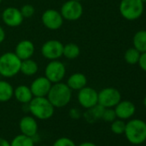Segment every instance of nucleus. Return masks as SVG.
Returning <instances> with one entry per match:
<instances>
[{"mask_svg":"<svg viewBox=\"0 0 146 146\" xmlns=\"http://www.w3.org/2000/svg\"><path fill=\"white\" fill-rule=\"evenodd\" d=\"M59 12L64 20L74 22L82 17L84 14V7L79 1L68 0L63 4Z\"/></svg>","mask_w":146,"mask_h":146,"instance_id":"423d86ee","label":"nucleus"},{"mask_svg":"<svg viewBox=\"0 0 146 146\" xmlns=\"http://www.w3.org/2000/svg\"><path fill=\"white\" fill-rule=\"evenodd\" d=\"M14 96L17 102L22 104H29L34 98L30 87L27 85H19L14 90Z\"/></svg>","mask_w":146,"mask_h":146,"instance_id":"a211bd4d","label":"nucleus"},{"mask_svg":"<svg viewBox=\"0 0 146 146\" xmlns=\"http://www.w3.org/2000/svg\"><path fill=\"white\" fill-rule=\"evenodd\" d=\"M64 45L58 40H49L41 46L42 56L48 60H56L63 56Z\"/></svg>","mask_w":146,"mask_h":146,"instance_id":"6e6552de","label":"nucleus"},{"mask_svg":"<svg viewBox=\"0 0 146 146\" xmlns=\"http://www.w3.org/2000/svg\"><path fill=\"white\" fill-rule=\"evenodd\" d=\"M52 83L44 76L36 78L30 85V90L34 97H44L46 96L51 87Z\"/></svg>","mask_w":146,"mask_h":146,"instance_id":"ddd939ff","label":"nucleus"},{"mask_svg":"<svg viewBox=\"0 0 146 146\" xmlns=\"http://www.w3.org/2000/svg\"><path fill=\"white\" fill-rule=\"evenodd\" d=\"M52 146H77L74 141L69 137H59L52 144Z\"/></svg>","mask_w":146,"mask_h":146,"instance_id":"c85d7f7f","label":"nucleus"},{"mask_svg":"<svg viewBox=\"0 0 146 146\" xmlns=\"http://www.w3.org/2000/svg\"><path fill=\"white\" fill-rule=\"evenodd\" d=\"M137 64H139L140 68L143 70L146 71V52H142L140 54V58H139V60H138Z\"/></svg>","mask_w":146,"mask_h":146,"instance_id":"c756f323","label":"nucleus"},{"mask_svg":"<svg viewBox=\"0 0 146 146\" xmlns=\"http://www.w3.org/2000/svg\"><path fill=\"white\" fill-rule=\"evenodd\" d=\"M5 29H3L2 26H0V44L3 43L4 40H5Z\"/></svg>","mask_w":146,"mask_h":146,"instance_id":"2f4dec72","label":"nucleus"},{"mask_svg":"<svg viewBox=\"0 0 146 146\" xmlns=\"http://www.w3.org/2000/svg\"><path fill=\"white\" fill-rule=\"evenodd\" d=\"M21 13L24 18H30L32 17L35 13V9L32 5H24L21 9Z\"/></svg>","mask_w":146,"mask_h":146,"instance_id":"bb28decb","label":"nucleus"},{"mask_svg":"<svg viewBox=\"0 0 146 146\" xmlns=\"http://www.w3.org/2000/svg\"><path fill=\"white\" fill-rule=\"evenodd\" d=\"M141 1L144 4V3H146V0H141Z\"/></svg>","mask_w":146,"mask_h":146,"instance_id":"c9c22d12","label":"nucleus"},{"mask_svg":"<svg viewBox=\"0 0 146 146\" xmlns=\"http://www.w3.org/2000/svg\"><path fill=\"white\" fill-rule=\"evenodd\" d=\"M87 78L81 72H76L71 74L66 82V84L71 90H80L84 87L87 86Z\"/></svg>","mask_w":146,"mask_h":146,"instance_id":"f3484780","label":"nucleus"},{"mask_svg":"<svg viewBox=\"0 0 146 146\" xmlns=\"http://www.w3.org/2000/svg\"><path fill=\"white\" fill-rule=\"evenodd\" d=\"M35 141L33 137L20 134L16 136L11 142V146H35Z\"/></svg>","mask_w":146,"mask_h":146,"instance_id":"5701e85b","label":"nucleus"},{"mask_svg":"<svg viewBox=\"0 0 146 146\" xmlns=\"http://www.w3.org/2000/svg\"><path fill=\"white\" fill-rule=\"evenodd\" d=\"M135 106L132 102L129 101H123L119 102L115 106V113L116 116L121 119H125L131 117L135 113Z\"/></svg>","mask_w":146,"mask_h":146,"instance_id":"dca6fc26","label":"nucleus"},{"mask_svg":"<svg viewBox=\"0 0 146 146\" xmlns=\"http://www.w3.org/2000/svg\"><path fill=\"white\" fill-rule=\"evenodd\" d=\"M78 146H97V145L91 142H84V143H80Z\"/></svg>","mask_w":146,"mask_h":146,"instance_id":"72a5a7b5","label":"nucleus"},{"mask_svg":"<svg viewBox=\"0 0 146 146\" xmlns=\"http://www.w3.org/2000/svg\"><path fill=\"white\" fill-rule=\"evenodd\" d=\"M0 146H11V143L8 142L5 138L0 137Z\"/></svg>","mask_w":146,"mask_h":146,"instance_id":"473e14b6","label":"nucleus"},{"mask_svg":"<svg viewBox=\"0 0 146 146\" xmlns=\"http://www.w3.org/2000/svg\"><path fill=\"white\" fill-rule=\"evenodd\" d=\"M75 1H79V2H81V1H83V0H75Z\"/></svg>","mask_w":146,"mask_h":146,"instance_id":"e433bc0d","label":"nucleus"},{"mask_svg":"<svg viewBox=\"0 0 146 146\" xmlns=\"http://www.w3.org/2000/svg\"><path fill=\"white\" fill-rule=\"evenodd\" d=\"M134 47L141 53L146 52V30L137 32L133 37Z\"/></svg>","mask_w":146,"mask_h":146,"instance_id":"412c9836","label":"nucleus"},{"mask_svg":"<svg viewBox=\"0 0 146 146\" xmlns=\"http://www.w3.org/2000/svg\"><path fill=\"white\" fill-rule=\"evenodd\" d=\"M119 12L126 20H136L143 15V3L141 0H121Z\"/></svg>","mask_w":146,"mask_h":146,"instance_id":"39448f33","label":"nucleus"},{"mask_svg":"<svg viewBox=\"0 0 146 146\" xmlns=\"http://www.w3.org/2000/svg\"><path fill=\"white\" fill-rule=\"evenodd\" d=\"M35 47L31 40H23L17 43L14 52L21 60H24V59L31 58L35 53Z\"/></svg>","mask_w":146,"mask_h":146,"instance_id":"2eb2a0df","label":"nucleus"},{"mask_svg":"<svg viewBox=\"0 0 146 146\" xmlns=\"http://www.w3.org/2000/svg\"><path fill=\"white\" fill-rule=\"evenodd\" d=\"M120 100L121 95L114 88H105L98 93V104L105 108L115 107Z\"/></svg>","mask_w":146,"mask_h":146,"instance_id":"1a4fd4ad","label":"nucleus"},{"mask_svg":"<svg viewBox=\"0 0 146 146\" xmlns=\"http://www.w3.org/2000/svg\"><path fill=\"white\" fill-rule=\"evenodd\" d=\"M140 54H141V52L139 51H137L135 47L129 48L125 52V60L129 64H137L139 58H140Z\"/></svg>","mask_w":146,"mask_h":146,"instance_id":"b1692460","label":"nucleus"},{"mask_svg":"<svg viewBox=\"0 0 146 146\" xmlns=\"http://www.w3.org/2000/svg\"><path fill=\"white\" fill-rule=\"evenodd\" d=\"M70 116L73 119H78L80 116H81V113H80V110L78 109V108H72L70 110V113H69Z\"/></svg>","mask_w":146,"mask_h":146,"instance_id":"7c9ffc66","label":"nucleus"},{"mask_svg":"<svg viewBox=\"0 0 146 146\" xmlns=\"http://www.w3.org/2000/svg\"><path fill=\"white\" fill-rule=\"evenodd\" d=\"M14 96L13 86L5 80H0V102H9Z\"/></svg>","mask_w":146,"mask_h":146,"instance_id":"aec40b11","label":"nucleus"},{"mask_svg":"<svg viewBox=\"0 0 146 146\" xmlns=\"http://www.w3.org/2000/svg\"><path fill=\"white\" fill-rule=\"evenodd\" d=\"M125 134L133 144H140L146 140V123L141 119H132L125 124Z\"/></svg>","mask_w":146,"mask_h":146,"instance_id":"20e7f679","label":"nucleus"},{"mask_svg":"<svg viewBox=\"0 0 146 146\" xmlns=\"http://www.w3.org/2000/svg\"><path fill=\"white\" fill-rule=\"evenodd\" d=\"M143 103H144V106L146 107V96H145V98H144V101H143Z\"/></svg>","mask_w":146,"mask_h":146,"instance_id":"f704fd0d","label":"nucleus"},{"mask_svg":"<svg viewBox=\"0 0 146 146\" xmlns=\"http://www.w3.org/2000/svg\"><path fill=\"white\" fill-rule=\"evenodd\" d=\"M22 60L15 52H7L0 56V76L11 78L17 76L21 70Z\"/></svg>","mask_w":146,"mask_h":146,"instance_id":"7ed1b4c3","label":"nucleus"},{"mask_svg":"<svg viewBox=\"0 0 146 146\" xmlns=\"http://www.w3.org/2000/svg\"><path fill=\"white\" fill-rule=\"evenodd\" d=\"M65 65L58 59L50 60L45 68V77L52 84L62 82L65 76Z\"/></svg>","mask_w":146,"mask_h":146,"instance_id":"0eeeda50","label":"nucleus"},{"mask_svg":"<svg viewBox=\"0 0 146 146\" xmlns=\"http://www.w3.org/2000/svg\"><path fill=\"white\" fill-rule=\"evenodd\" d=\"M46 97L54 108H61L67 106L71 101L72 90L62 82L52 84Z\"/></svg>","mask_w":146,"mask_h":146,"instance_id":"f257e3e1","label":"nucleus"},{"mask_svg":"<svg viewBox=\"0 0 146 146\" xmlns=\"http://www.w3.org/2000/svg\"><path fill=\"white\" fill-rule=\"evenodd\" d=\"M116 117L117 116H116L115 111L112 109L111 108H105L102 119L106 122H113V120H115Z\"/></svg>","mask_w":146,"mask_h":146,"instance_id":"cd10ccee","label":"nucleus"},{"mask_svg":"<svg viewBox=\"0 0 146 146\" xmlns=\"http://www.w3.org/2000/svg\"><path fill=\"white\" fill-rule=\"evenodd\" d=\"M1 19L8 27L16 28L23 23L24 17H23L20 9L15 7H8L5 9L1 13Z\"/></svg>","mask_w":146,"mask_h":146,"instance_id":"f8f14e48","label":"nucleus"},{"mask_svg":"<svg viewBox=\"0 0 146 146\" xmlns=\"http://www.w3.org/2000/svg\"><path fill=\"white\" fill-rule=\"evenodd\" d=\"M40 146H48V145H46V144H43V145H40Z\"/></svg>","mask_w":146,"mask_h":146,"instance_id":"4c0bfd02","label":"nucleus"},{"mask_svg":"<svg viewBox=\"0 0 146 146\" xmlns=\"http://www.w3.org/2000/svg\"><path fill=\"white\" fill-rule=\"evenodd\" d=\"M0 19H1V13H0Z\"/></svg>","mask_w":146,"mask_h":146,"instance_id":"ea45409f","label":"nucleus"},{"mask_svg":"<svg viewBox=\"0 0 146 146\" xmlns=\"http://www.w3.org/2000/svg\"><path fill=\"white\" fill-rule=\"evenodd\" d=\"M41 22L49 30H58L62 27L64 18L59 11L53 9H48L42 14Z\"/></svg>","mask_w":146,"mask_h":146,"instance_id":"9d476101","label":"nucleus"},{"mask_svg":"<svg viewBox=\"0 0 146 146\" xmlns=\"http://www.w3.org/2000/svg\"><path fill=\"white\" fill-rule=\"evenodd\" d=\"M78 100L84 108L90 109L98 104V92L91 87L85 86L78 90Z\"/></svg>","mask_w":146,"mask_h":146,"instance_id":"9b49d317","label":"nucleus"},{"mask_svg":"<svg viewBox=\"0 0 146 146\" xmlns=\"http://www.w3.org/2000/svg\"><path fill=\"white\" fill-rule=\"evenodd\" d=\"M19 128L22 134L29 137H35L38 132V123L34 116L26 115L20 119Z\"/></svg>","mask_w":146,"mask_h":146,"instance_id":"4468645a","label":"nucleus"},{"mask_svg":"<svg viewBox=\"0 0 146 146\" xmlns=\"http://www.w3.org/2000/svg\"><path fill=\"white\" fill-rule=\"evenodd\" d=\"M2 1H3V0H0V5H1V3H2Z\"/></svg>","mask_w":146,"mask_h":146,"instance_id":"58836bf2","label":"nucleus"},{"mask_svg":"<svg viewBox=\"0 0 146 146\" xmlns=\"http://www.w3.org/2000/svg\"><path fill=\"white\" fill-rule=\"evenodd\" d=\"M125 124L124 121L118 119V120H113L111 125V130L113 133L115 134H121L125 132Z\"/></svg>","mask_w":146,"mask_h":146,"instance_id":"a878e982","label":"nucleus"},{"mask_svg":"<svg viewBox=\"0 0 146 146\" xmlns=\"http://www.w3.org/2000/svg\"><path fill=\"white\" fill-rule=\"evenodd\" d=\"M38 70L39 65L36 61L32 59V58L22 60L20 72H22L23 75L27 77H32L38 72Z\"/></svg>","mask_w":146,"mask_h":146,"instance_id":"6ab92c4d","label":"nucleus"},{"mask_svg":"<svg viewBox=\"0 0 146 146\" xmlns=\"http://www.w3.org/2000/svg\"><path fill=\"white\" fill-rule=\"evenodd\" d=\"M88 110L89 111L86 113L89 114L90 119H88V120H89V122H90V121H94L98 119H102V114L105 110V108L100 104H96V106H94L93 108H91Z\"/></svg>","mask_w":146,"mask_h":146,"instance_id":"393cba45","label":"nucleus"},{"mask_svg":"<svg viewBox=\"0 0 146 146\" xmlns=\"http://www.w3.org/2000/svg\"><path fill=\"white\" fill-rule=\"evenodd\" d=\"M80 55V47L75 43H67L64 45L63 56L68 59H75Z\"/></svg>","mask_w":146,"mask_h":146,"instance_id":"4be33fe9","label":"nucleus"},{"mask_svg":"<svg viewBox=\"0 0 146 146\" xmlns=\"http://www.w3.org/2000/svg\"><path fill=\"white\" fill-rule=\"evenodd\" d=\"M29 111L32 116L40 120H46L52 117L54 114L55 108L50 102L46 96L34 97L28 104Z\"/></svg>","mask_w":146,"mask_h":146,"instance_id":"f03ea898","label":"nucleus"}]
</instances>
